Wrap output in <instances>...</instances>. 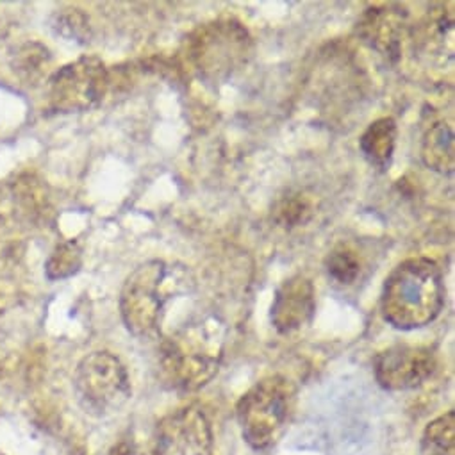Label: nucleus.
<instances>
[{
  "label": "nucleus",
  "instance_id": "1",
  "mask_svg": "<svg viewBox=\"0 0 455 455\" xmlns=\"http://www.w3.org/2000/svg\"><path fill=\"white\" fill-rule=\"evenodd\" d=\"M225 325L218 316L188 322L159 347V377L177 393L205 387L220 371L225 352Z\"/></svg>",
  "mask_w": 455,
  "mask_h": 455
},
{
  "label": "nucleus",
  "instance_id": "2",
  "mask_svg": "<svg viewBox=\"0 0 455 455\" xmlns=\"http://www.w3.org/2000/svg\"><path fill=\"white\" fill-rule=\"evenodd\" d=\"M444 295L441 267L430 258H409L386 277L380 315L396 331H418L437 320Z\"/></svg>",
  "mask_w": 455,
  "mask_h": 455
},
{
  "label": "nucleus",
  "instance_id": "3",
  "mask_svg": "<svg viewBox=\"0 0 455 455\" xmlns=\"http://www.w3.org/2000/svg\"><path fill=\"white\" fill-rule=\"evenodd\" d=\"M195 275L182 263L150 259L125 279L120 291V315L125 329L140 338L157 336L164 307L170 300L195 290Z\"/></svg>",
  "mask_w": 455,
  "mask_h": 455
},
{
  "label": "nucleus",
  "instance_id": "4",
  "mask_svg": "<svg viewBox=\"0 0 455 455\" xmlns=\"http://www.w3.org/2000/svg\"><path fill=\"white\" fill-rule=\"evenodd\" d=\"M299 389L284 375L256 382L236 403V419L245 443L256 451L272 450L286 432L297 405Z\"/></svg>",
  "mask_w": 455,
  "mask_h": 455
},
{
  "label": "nucleus",
  "instance_id": "5",
  "mask_svg": "<svg viewBox=\"0 0 455 455\" xmlns=\"http://www.w3.org/2000/svg\"><path fill=\"white\" fill-rule=\"evenodd\" d=\"M254 52L247 28L235 19H218L198 26L184 42V58L207 83H221L243 68Z\"/></svg>",
  "mask_w": 455,
  "mask_h": 455
},
{
  "label": "nucleus",
  "instance_id": "6",
  "mask_svg": "<svg viewBox=\"0 0 455 455\" xmlns=\"http://www.w3.org/2000/svg\"><path fill=\"white\" fill-rule=\"evenodd\" d=\"M74 391L83 411L95 418L118 412L131 398L129 371L118 355L100 350L88 354L76 370Z\"/></svg>",
  "mask_w": 455,
  "mask_h": 455
},
{
  "label": "nucleus",
  "instance_id": "7",
  "mask_svg": "<svg viewBox=\"0 0 455 455\" xmlns=\"http://www.w3.org/2000/svg\"><path fill=\"white\" fill-rule=\"evenodd\" d=\"M109 72L97 56H83L60 68L47 83L49 108L81 113L97 108L109 90Z\"/></svg>",
  "mask_w": 455,
  "mask_h": 455
},
{
  "label": "nucleus",
  "instance_id": "8",
  "mask_svg": "<svg viewBox=\"0 0 455 455\" xmlns=\"http://www.w3.org/2000/svg\"><path fill=\"white\" fill-rule=\"evenodd\" d=\"M212 444L205 412L198 405H186L159 421L152 455H214Z\"/></svg>",
  "mask_w": 455,
  "mask_h": 455
},
{
  "label": "nucleus",
  "instance_id": "9",
  "mask_svg": "<svg viewBox=\"0 0 455 455\" xmlns=\"http://www.w3.org/2000/svg\"><path fill=\"white\" fill-rule=\"evenodd\" d=\"M435 368V350L423 345H395L373 361L375 380L386 391L416 389L434 375Z\"/></svg>",
  "mask_w": 455,
  "mask_h": 455
},
{
  "label": "nucleus",
  "instance_id": "10",
  "mask_svg": "<svg viewBox=\"0 0 455 455\" xmlns=\"http://www.w3.org/2000/svg\"><path fill=\"white\" fill-rule=\"evenodd\" d=\"M355 31L370 49L396 63L402 58L403 40L409 31V15L398 4H375L364 10Z\"/></svg>",
  "mask_w": 455,
  "mask_h": 455
},
{
  "label": "nucleus",
  "instance_id": "11",
  "mask_svg": "<svg viewBox=\"0 0 455 455\" xmlns=\"http://www.w3.org/2000/svg\"><path fill=\"white\" fill-rule=\"evenodd\" d=\"M316 315V290L309 277L297 274L275 290L270 322L279 334H293L307 327Z\"/></svg>",
  "mask_w": 455,
  "mask_h": 455
},
{
  "label": "nucleus",
  "instance_id": "12",
  "mask_svg": "<svg viewBox=\"0 0 455 455\" xmlns=\"http://www.w3.org/2000/svg\"><path fill=\"white\" fill-rule=\"evenodd\" d=\"M455 136L453 129L446 122H435L428 127L421 141V161L423 164L439 173L451 175L455 168Z\"/></svg>",
  "mask_w": 455,
  "mask_h": 455
},
{
  "label": "nucleus",
  "instance_id": "13",
  "mask_svg": "<svg viewBox=\"0 0 455 455\" xmlns=\"http://www.w3.org/2000/svg\"><path fill=\"white\" fill-rule=\"evenodd\" d=\"M398 127L391 116H384L368 125L359 138V148L364 159L379 170H386L391 164L396 147Z\"/></svg>",
  "mask_w": 455,
  "mask_h": 455
},
{
  "label": "nucleus",
  "instance_id": "14",
  "mask_svg": "<svg viewBox=\"0 0 455 455\" xmlns=\"http://www.w3.org/2000/svg\"><path fill=\"white\" fill-rule=\"evenodd\" d=\"M323 267L334 284L350 288L361 279L363 258L352 245L339 243L327 254Z\"/></svg>",
  "mask_w": 455,
  "mask_h": 455
},
{
  "label": "nucleus",
  "instance_id": "15",
  "mask_svg": "<svg viewBox=\"0 0 455 455\" xmlns=\"http://www.w3.org/2000/svg\"><path fill=\"white\" fill-rule=\"evenodd\" d=\"M421 455H455V411L432 419L419 441Z\"/></svg>",
  "mask_w": 455,
  "mask_h": 455
},
{
  "label": "nucleus",
  "instance_id": "16",
  "mask_svg": "<svg viewBox=\"0 0 455 455\" xmlns=\"http://www.w3.org/2000/svg\"><path fill=\"white\" fill-rule=\"evenodd\" d=\"M315 214V205L304 191H288L279 196L272 209L274 221L283 229H295L306 225Z\"/></svg>",
  "mask_w": 455,
  "mask_h": 455
},
{
  "label": "nucleus",
  "instance_id": "17",
  "mask_svg": "<svg viewBox=\"0 0 455 455\" xmlns=\"http://www.w3.org/2000/svg\"><path fill=\"white\" fill-rule=\"evenodd\" d=\"M83 265V251L76 242H67L56 247L47 261V277L51 281L67 279L79 272Z\"/></svg>",
  "mask_w": 455,
  "mask_h": 455
},
{
  "label": "nucleus",
  "instance_id": "18",
  "mask_svg": "<svg viewBox=\"0 0 455 455\" xmlns=\"http://www.w3.org/2000/svg\"><path fill=\"white\" fill-rule=\"evenodd\" d=\"M108 455H136V444L132 439L122 437L111 446Z\"/></svg>",
  "mask_w": 455,
  "mask_h": 455
}]
</instances>
